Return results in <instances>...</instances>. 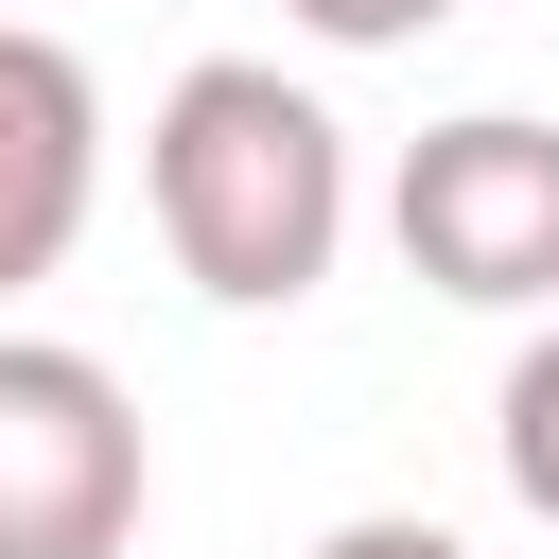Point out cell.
Wrapping results in <instances>:
<instances>
[{
  "instance_id": "cell-2",
  "label": "cell",
  "mask_w": 559,
  "mask_h": 559,
  "mask_svg": "<svg viewBox=\"0 0 559 559\" xmlns=\"http://www.w3.org/2000/svg\"><path fill=\"white\" fill-rule=\"evenodd\" d=\"M402 280H437L454 314H559V122L524 105H454L402 140L384 175Z\"/></svg>"
},
{
  "instance_id": "cell-4",
  "label": "cell",
  "mask_w": 559,
  "mask_h": 559,
  "mask_svg": "<svg viewBox=\"0 0 559 559\" xmlns=\"http://www.w3.org/2000/svg\"><path fill=\"white\" fill-rule=\"evenodd\" d=\"M105 210V87L70 35L0 17V297H35Z\"/></svg>"
},
{
  "instance_id": "cell-5",
  "label": "cell",
  "mask_w": 559,
  "mask_h": 559,
  "mask_svg": "<svg viewBox=\"0 0 559 559\" xmlns=\"http://www.w3.org/2000/svg\"><path fill=\"white\" fill-rule=\"evenodd\" d=\"M489 454H507V507L559 524V314L507 349V402H489Z\"/></svg>"
},
{
  "instance_id": "cell-3",
  "label": "cell",
  "mask_w": 559,
  "mask_h": 559,
  "mask_svg": "<svg viewBox=\"0 0 559 559\" xmlns=\"http://www.w3.org/2000/svg\"><path fill=\"white\" fill-rule=\"evenodd\" d=\"M157 507L140 402L70 332H0V559H122Z\"/></svg>"
},
{
  "instance_id": "cell-1",
  "label": "cell",
  "mask_w": 559,
  "mask_h": 559,
  "mask_svg": "<svg viewBox=\"0 0 559 559\" xmlns=\"http://www.w3.org/2000/svg\"><path fill=\"white\" fill-rule=\"evenodd\" d=\"M140 210L175 245L192 297L227 314H297L349 245V122L280 70V52H192L140 122Z\"/></svg>"
},
{
  "instance_id": "cell-6",
  "label": "cell",
  "mask_w": 559,
  "mask_h": 559,
  "mask_svg": "<svg viewBox=\"0 0 559 559\" xmlns=\"http://www.w3.org/2000/svg\"><path fill=\"white\" fill-rule=\"evenodd\" d=\"M280 17H297L314 52H419V35H437V17H472V0H280Z\"/></svg>"
},
{
  "instance_id": "cell-7",
  "label": "cell",
  "mask_w": 559,
  "mask_h": 559,
  "mask_svg": "<svg viewBox=\"0 0 559 559\" xmlns=\"http://www.w3.org/2000/svg\"><path fill=\"white\" fill-rule=\"evenodd\" d=\"M314 559H472V542H454V524H419V507H349Z\"/></svg>"
}]
</instances>
